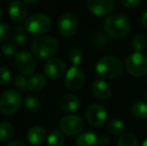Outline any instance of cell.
<instances>
[{
    "mask_svg": "<svg viewBox=\"0 0 147 146\" xmlns=\"http://www.w3.org/2000/svg\"><path fill=\"white\" fill-rule=\"evenodd\" d=\"M132 48L135 50V52H141L147 46V40L143 35H136L132 39Z\"/></svg>",
    "mask_w": 147,
    "mask_h": 146,
    "instance_id": "d4e9b609",
    "label": "cell"
},
{
    "mask_svg": "<svg viewBox=\"0 0 147 146\" xmlns=\"http://www.w3.org/2000/svg\"><path fill=\"white\" fill-rule=\"evenodd\" d=\"M86 118L88 123L93 127H100L104 125L107 119V112L100 104H92L86 111Z\"/></svg>",
    "mask_w": 147,
    "mask_h": 146,
    "instance_id": "9c48e42d",
    "label": "cell"
},
{
    "mask_svg": "<svg viewBox=\"0 0 147 146\" xmlns=\"http://www.w3.org/2000/svg\"><path fill=\"white\" fill-rule=\"evenodd\" d=\"M69 61L73 66H78V65L81 63L82 59H83V54H82V51L78 48H73L69 52Z\"/></svg>",
    "mask_w": 147,
    "mask_h": 146,
    "instance_id": "484cf974",
    "label": "cell"
},
{
    "mask_svg": "<svg viewBox=\"0 0 147 146\" xmlns=\"http://www.w3.org/2000/svg\"><path fill=\"white\" fill-rule=\"evenodd\" d=\"M125 67L131 75L142 77L147 74V57L141 52L131 53L126 58Z\"/></svg>",
    "mask_w": 147,
    "mask_h": 146,
    "instance_id": "8992f818",
    "label": "cell"
},
{
    "mask_svg": "<svg viewBox=\"0 0 147 146\" xmlns=\"http://www.w3.org/2000/svg\"><path fill=\"white\" fill-rule=\"evenodd\" d=\"M46 85V78L42 74H35L28 79V89L31 91H39Z\"/></svg>",
    "mask_w": 147,
    "mask_h": 146,
    "instance_id": "d6986e66",
    "label": "cell"
},
{
    "mask_svg": "<svg viewBox=\"0 0 147 146\" xmlns=\"http://www.w3.org/2000/svg\"><path fill=\"white\" fill-rule=\"evenodd\" d=\"M17 69L24 75H30L36 70V62L29 52L22 51L15 56Z\"/></svg>",
    "mask_w": 147,
    "mask_h": 146,
    "instance_id": "8fae6325",
    "label": "cell"
},
{
    "mask_svg": "<svg viewBox=\"0 0 147 146\" xmlns=\"http://www.w3.org/2000/svg\"><path fill=\"white\" fill-rule=\"evenodd\" d=\"M92 92L96 98L100 100H104L110 96L111 89L108 83L102 79H97L93 82L92 85Z\"/></svg>",
    "mask_w": 147,
    "mask_h": 146,
    "instance_id": "2e32d148",
    "label": "cell"
},
{
    "mask_svg": "<svg viewBox=\"0 0 147 146\" xmlns=\"http://www.w3.org/2000/svg\"><path fill=\"white\" fill-rule=\"evenodd\" d=\"M27 7L20 0H13L9 3L8 6V13L13 21L21 22L27 16Z\"/></svg>",
    "mask_w": 147,
    "mask_h": 146,
    "instance_id": "5bb4252c",
    "label": "cell"
},
{
    "mask_svg": "<svg viewBox=\"0 0 147 146\" xmlns=\"http://www.w3.org/2000/svg\"><path fill=\"white\" fill-rule=\"evenodd\" d=\"M33 54L40 59L53 57L59 50V43L51 36H40L35 38L31 44Z\"/></svg>",
    "mask_w": 147,
    "mask_h": 146,
    "instance_id": "3957f363",
    "label": "cell"
},
{
    "mask_svg": "<svg viewBox=\"0 0 147 146\" xmlns=\"http://www.w3.org/2000/svg\"><path fill=\"white\" fill-rule=\"evenodd\" d=\"M117 146H138V139L133 133H124L118 139Z\"/></svg>",
    "mask_w": 147,
    "mask_h": 146,
    "instance_id": "603a6c76",
    "label": "cell"
},
{
    "mask_svg": "<svg viewBox=\"0 0 147 146\" xmlns=\"http://www.w3.org/2000/svg\"><path fill=\"white\" fill-rule=\"evenodd\" d=\"M1 16H2V8L0 7V19H1Z\"/></svg>",
    "mask_w": 147,
    "mask_h": 146,
    "instance_id": "f35d334b",
    "label": "cell"
},
{
    "mask_svg": "<svg viewBox=\"0 0 147 146\" xmlns=\"http://www.w3.org/2000/svg\"><path fill=\"white\" fill-rule=\"evenodd\" d=\"M120 2L126 8H135L140 3V0H120Z\"/></svg>",
    "mask_w": 147,
    "mask_h": 146,
    "instance_id": "1f68e13d",
    "label": "cell"
},
{
    "mask_svg": "<svg viewBox=\"0 0 147 146\" xmlns=\"http://www.w3.org/2000/svg\"><path fill=\"white\" fill-rule=\"evenodd\" d=\"M131 113L135 118L144 120L147 119V103L143 101H138L132 105Z\"/></svg>",
    "mask_w": 147,
    "mask_h": 146,
    "instance_id": "44dd1931",
    "label": "cell"
},
{
    "mask_svg": "<svg viewBox=\"0 0 147 146\" xmlns=\"http://www.w3.org/2000/svg\"><path fill=\"white\" fill-rule=\"evenodd\" d=\"M22 102L21 94L17 90H7L0 95V111L5 115H12L19 109Z\"/></svg>",
    "mask_w": 147,
    "mask_h": 146,
    "instance_id": "5b68a950",
    "label": "cell"
},
{
    "mask_svg": "<svg viewBox=\"0 0 147 146\" xmlns=\"http://www.w3.org/2000/svg\"><path fill=\"white\" fill-rule=\"evenodd\" d=\"M14 83H15V86L19 90H23L24 91V90L28 89V79H26L22 75L16 76L15 80H14Z\"/></svg>",
    "mask_w": 147,
    "mask_h": 146,
    "instance_id": "f546056e",
    "label": "cell"
},
{
    "mask_svg": "<svg viewBox=\"0 0 147 146\" xmlns=\"http://www.w3.org/2000/svg\"><path fill=\"white\" fill-rule=\"evenodd\" d=\"M60 129L62 132L68 136H74L79 134L83 129V121L79 116L76 115H67L60 120Z\"/></svg>",
    "mask_w": 147,
    "mask_h": 146,
    "instance_id": "52a82bcc",
    "label": "cell"
},
{
    "mask_svg": "<svg viewBox=\"0 0 147 146\" xmlns=\"http://www.w3.org/2000/svg\"><path fill=\"white\" fill-rule=\"evenodd\" d=\"M24 2H26V3H34V2H36L37 0H23Z\"/></svg>",
    "mask_w": 147,
    "mask_h": 146,
    "instance_id": "8d00e7d4",
    "label": "cell"
},
{
    "mask_svg": "<svg viewBox=\"0 0 147 146\" xmlns=\"http://www.w3.org/2000/svg\"><path fill=\"white\" fill-rule=\"evenodd\" d=\"M65 72V64L60 58H51L44 65V73L50 79H58Z\"/></svg>",
    "mask_w": 147,
    "mask_h": 146,
    "instance_id": "4fadbf2b",
    "label": "cell"
},
{
    "mask_svg": "<svg viewBox=\"0 0 147 146\" xmlns=\"http://www.w3.org/2000/svg\"><path fill=\"white\" fill-rule=\"evenodd\" d=\"M106 129L109 133L114 135H119L122 134L125 129V125H124V122L119 119H113V120L109 121L106 125Z\"/></svg>",
    "mask_w": 147,
    "mask_h": 146,
    "instance_id": "7402d4cb",
    "label": "cell"
},
{
    "mask_svg": "<svg viewBox=\"0 0 147 146\" xmlns=\"http://www.w3.org/2000/svg\"><path fill=\"white\" fill-rule=\"evenodd\" d=\"M141 22H142V24H143V25L145 26V27H147V11L144 12L143 15H142Z\"/></svg>",
    "mask_w": 147,
    "mask_h": 146,
    "instance_id": "e575fe53",
    "label": "cell"
},
{
    "mask_svg": "<svg viewBox=\"0 0 147 146\" xmlns=\"http://www.w3.org/2000/svg\"><path fill=\"white\" fill-rule=\"evenodd\" d=\"M78 29V19L73 13H64L58 20L59 33L64 37L73 36Z\"/></svg>",
    "mask_w": 147,
    "mask_h": 146,
    "instance_id": "ba28073f",
    "label": "cell"
},
{
    "mask_svg": "<svg viewBox=\"0 0 147 146\" xmlns=\"http://www.w3.org/2000/svg\"><path fill=\"white\" fill-rule=\"evenodd\" d=\"M24 103H25V106L28 110L34 111L40 107V102H39V100L37 99L36 97H33V96H28V97H26Z\"/></svg>",
    "mask_w": 147,
    "mask_h": 146,
    "instance_id": "f1b7e54d",
    "label": "cell"
},
{
    "mask_svg": "<svg viewBox=\"0 0 147 146\" xmlns=\"http://www.w3.org/2000/svg\"><path fill=\"white\" fill-rule=\"evenodd\" d=\"M146 99H147V91H146Z\"/></svg>",
    "mask_w": 147,
    "mask_h": 146,
    "instance_id": "ab89813d",
    "label": "cell"
},
{
    "mask_svg": "<svg viewBox=\"0 0 147 146\" xmlns=\"http://www.w3.org/2000/svg\"><path fill=\"white\" fill-rule=\"evenodd\" d=\"M109 140L107 137H102V138L100 139V144H105V143H108Z\"/></svg>",
    "mask_w": 147,
    "mask_h": 146,
    "instance_id": "d590c367",
    "label": "cell"
},
{
    "mask_svg": "<svg viewBox=\"0 0 147 146\" xmlns=\"http://www.w3.org/2000/svg\"><path fill=\"white\" fill-rule=\"evenodd\" d=\"M123 64L121 60L112 55H107L100 58L96 63L95 71L102 79H112L117 78L123 73Z\"/></svg>",
    "mask_w": 147,
    "mask_h": 146,
    "instance_id": "6da1fadb",
    "label": "cell"
},
{
    "mask_svg": "<svg viewBox=\"0 0 147 146\" xmlns=\"http://www.w3.org/2000/svg\"><path fill=\"white\" fill-rule=\"evenodd\" d=\"M14 41L18 44H23L26 41V36L22 33H18L16 35H14Z\"/></svg>",
    "mask_w": 147,
    "mask_h": 146,
    "instance_id": "d6a6232c",
    "label": "cell"
},
{
    "mask_svg": "<svg viewBox=\"0 0 147 146\" xmlns=\"http://www.w3.org/2000/svg\"><path fill=\"white\" fill-rule=\"evenodd\" d=\"M47 135L46 130L41 126H33L28 130L27 133V140L30 144L34 146L42 145L45 141H47Z\"/></svg>",
    "mask_w": 147,
    "mask_h": 146,
    "instance_id": "9a60e30c",
    "label": "cell"
},
{
    "mask_svg": "<svg viewBox=\"0 0 147 146\" xmlns=\"http://www.w3.org/2000/svg\"><path fill=\"white\" fill-rule=\"evenodd\" d=\"M14 136V127L9 122H0V141L8 142Z\"/></svg>",
    "mask_w": 147,
    "mask_h": 146,
    "instance_id": "ffe728a7",
    "label": "cell"
},
{
    "mask_svg": "<svg viewBox=\"0 0 147 146\" xmlns=\"http://www.w3.org/2000/svg\"><path fill=\"white\" fill-rule=\"evenodd\" d=\"M2 52L4 53V55L6 56H14L17 55V47L14 43H5L2 45Z\"/></svg>",
    "mask_w": 147,
    "mask_h": 146,
    "instance_id": "4316f807",
    "label": "cell"
},
{
    "mask_svg": "<svg viewBox=\"0 0 147 146\" xmlns=\"http://www.w3.org/2000/svg\"><path fill=\"white\" fill-rule=\"evenodd\" d=\"M114 0H87L88 9L95 16L107 15L114 7Z\"/></svg>",
    "mask_w": 147,
    "mask_h": 146,
    "instance_id": "7c38bea8",
    "label": "cell"
},
{
    "mask_svg": "<svg viewBox=\"0 0 147 146\" xmlns=\"http://www.w3.org/2000/svg\"><path fill=\"white\" fill-rule=\"evenodd\" d=\"M79 105V98L73 94H66L60 100V108L64 112H74L78 109Z\"/></svg>",
    "mask_w": 147,
    "mask_h": 146,
    "instance_id": "e0dca14e",
    "label": "cell"
},
{
    "mask_svg": "<svg viewBox=\"0 0 147 146\" xmlns=\"http://www.w3.org/2000/svg\"><path fill=\"white\" fill-rule=\"evenodd\" d=\"M131 24L125 15L120 13H113L107 16L104 22V30L109 36L113 38H120L125 36L130 30Z\"/></svg>",
    "mask_w": 147,
    "mask_h": 146,
    "instance_id": "7a4b0ae2",
    "label": "cell"
},
{
    "mask_svg": "<svg viewBox=\"0 0 147 146\" xmlns=\"http://www.w3.org/2000/svg\"><path fill=\"white\" fill-rule=\"evenodd\" d=\"M100 139L95 133L87 131L78 136L76 140V146H99Z\"/></svg>",
    "mask_w": 147,
    "mask_h": 146,
    "instance_id": "ac0fdd59",
    "label": "cell"
},
{
    "mask_svg": "<svg viewBox=\"0 0 147 146\" xmlns=\"http://www.w3.org/2000/svg\"><path fill=\"white\" fill-rule=\"evenodd\" d=\"M10 79H11V73L9 72V70L4 67H0V85L9 83Z\"/></svg>",
    "mask_w": 147,
    "mask_h": 146,
    "instance_id": "4dcf8cb0",
    "label": "cell"
},
{
    "mask_svg": "<svg viewBox=\"0 0 147 146\" xmlns=\"http://www.w3.org/2000/svg\"><path fill=\"white\" fill-rule=\"evenodd\" d=\"M48 146H63L64 137L62 133L58 130H52L47 137Z\"/></svg>",
    "mask_w": 147,
    "mask_h": 146,
    "instance_id": "cb8c5ba5",
    "label": "cell"
},
{
    "mask_svg": "<svg viewBox=\"0 0 147 146\" xmlns=\"http://www.w3.org/2000/svg\"><path fill=\"white\" fill-rule=\"evenodd\" d=\"M51 26L50 18L43 13H36L26 19L24 28L33 35H42L46 33Z\"/></svg>",
    "mask_w": 147,
    "mask_h": 146,
    "instance_id": "277c9868",
    "label": "cell"
},
{
    "mask_svg": "<svg viewBox=\"0 0 147 146\" xmlns=\"http://www.w3.org/2000/svg\"><path fill=\"white\" fill-rule=\"evenodd\" d=\"M7 146H26L24 144L23 142L21 141H18V140H14V141H11L7 144Z\"/></svg>",
    "mask_w": 147,
    "mask_h": 146,
    "instance_id": "836d02e7",
    "label": "cell"
},
{
    "mask_svg": "<svg viewBox=\"0 0 147 146\" xmlns=\"http://www.w3.org/2000/svg\"><path fill=\"white\" fill-rule=\"evenodd\" d=\"M12 35V30L6 24H0V42H4L10 39Z\"/></svg>",
    "mask_w": 147,
    "mask_h": 146,
    "instance_id": "83f0119b",
    "label": "cell"
},
{
    "mask_svg": "<svg viewBox=\"0 0 147 146\" xmlns=\"http://www.w3.org/2000/svg\"><path fill=\"white\" fill-rule=\"evenodd\" d=\"M142 146H147V138L143 141V143H142Z\"/></svg>",
    "mask_w": 147,
    "mask_h": 146,
    "instance_id": "74e56055",
    "label": "cell"
},
{
    "mask_svg": "<svg viewBox=\"0 0 147 146\" xmlns=\"http://www.w3.org/2000/svg\"><path fill=\"white\" fill-rule=\"evenodd\" d=\"M85 82V75L81 68L72 66L65 76V85L70 90H79Z\"/></svg>",
    "mask_w": 147,
    "mask_h": 146,
    "instance_id": "30bf717a",
    "label": "cell"
}]
</instances>
